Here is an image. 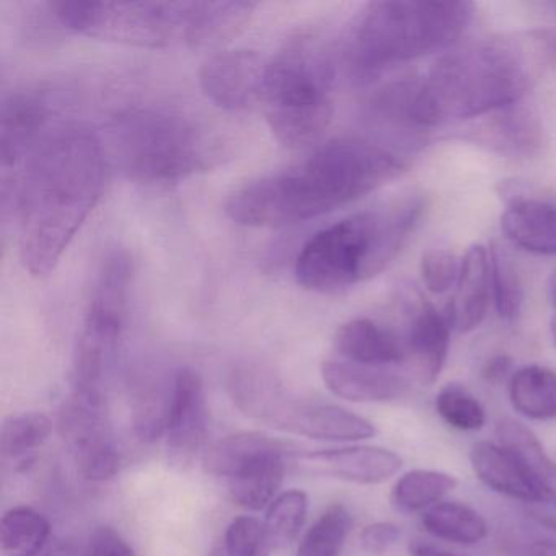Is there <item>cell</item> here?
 I'll return each mask as SVG.
<instances>
[{"label": "cell", "mask_w": 556, "mask_h": 556, "mask_svg": "<svg viewBox=\"0 0 556 556\" xmlns=\"http://www.w3.org/2000/svg\"><path fill=\"white\" fill-rule=\"evenodd\" d=\"M556 60L548 31H517L447 54L412 89L387 90L377 106L419 126L480 118L519 103Z\"/></svg>", "instance_id": "obj_1"}, {"label": "cell", "mask_w": 556, "mask_h": 556, "mask_svg": "<svg viewBox=\"0 0 556 556\" xmlns=\"http://www.w3.org/2000/svg\"><path fill=\"white\" fill-rule=\"evenodd\" d=\"M102 139L77 123L54 126L22 165L14 188L18 253L31 276L56 268L99 203L105 178Z\"/></svg>", "instance_id": "obj_2"}, {"label": "cell", "mask_w": 556, "mask_h": 556, "mask_svg": "<svg viewBox=\"0 0 556 556\" xmlns=\"http://www.w3.org/2000/svg\"><path fill=\"white\" fill-rule=\"evenodd\" d=\"M405 172L402 159L366 139H338L304 161L230 194L226 213L247 227H286L346 206Z\"/></svg>", "instance_id": "obj_3"}, {"label": "cell", "mask_w": 556, "mask_h": 556, "mask_svg": "<svg viewBox=\"0 0 556 556\" xmlns=\"http://www.w3.org/2000/svg\"><path fill=\"white\" fill-rule=\"evenodd\" d=\"M48 14L64 30L84 37L148 48L203 47L236 34L252 2H50Z\"/></svg>", "instance_id": "obj_4"}, {"label": "cell", "mask_w": 556, "mask_h": 556, "mask_svg": "<svg viewBox=\"0 0 556 556\" xmlns=\"http://www.w3.org/2000/svg\"><path fill=\"white\" fill-rule=\"evenodd\" d=\"M471 2L387 0L367 4L348 30L343 63L367 84L393 67L447 50L473 18Z\"/></svg>", "instance_id": "obj_5"}, {"label": "cell", "mask_w": 556, "mask_h": 556, "mask_svg": "<svg viewBox=\"0 0 556 556\" xmlns=\"http://www.w3.org/2000/svg\"><path fill=\"white\" fill-rule=\"evenodd\" d=\"M422 211L421 194L408 193L320 230L302 247L295 279L307 291L330 294L380 275L418 226Z\"/></svg>", "instance_id": "obj_6"}, {"label": "cell", "mask_w": 556, "mask_h": 556, "mask_svg": "<svg viewBox=\"0 0 556 556\" xmlns=\"http://www.w3.org/2000/svg\"><path fill=\"white\" fill-rule=\"evenodd\" d=\"M105 155L129 180L177 184L223 162L224 146L200 122L167 106H131L106 125Z\"/></svg>", "instance_id": "obj_7"}, {"label": "cell", "mask_w": 556, "mask_h": 556, "mask_svg": "<svg viewBox=\"0 0 556 556\" xmlns=\"http://www.w3.org/2000/svg\"><path fill=\"white\" fill-rule=\"evenodd\" d=\"M333 80L330 54L308 35L292 38L266 61L260 102L282 146L307 148L321 138L333 116Z\"/></svg>", "instance_id": "obj_8"}, {"label": "cell", "mask_w": 556, "mask_h": 556, "mask_svg": "<svg viewBox=\"0 0 556 556\" xmlns=\"http://www.w3.org/2000/svg\"><path fill=\"white\" fill-rule=\"evenodd\" d=\"M132 263L115 252L103 262L87 302L73 364V392L105 396L106 379L115 366L125 330Z\"/></svg>", "instance_id": "obj_9"}, {"label": "cell", "mask_w": 556, "mask_h": 556, "mask_svg": "<svg viewBox=\"0 0 556 556\" xmlns=\"http://www.w3.org/2000/svg\"><path fill=\"white\" fill-rule=\"evenodd\" d=\"M58 428L86 480L105 481L118 473L122 454L106 415L105 396L71 393Z\"/></svg>", "instance_id": "obj_10"}, {"label": "cell", "mask_w": 556, "mask_h": 556, "mask_svg": "<svg viewBox=\"0 0 556 556\" xmlns=\"http://www.w3.org/2000/svg\"><path fill=\"white\" fill-rule=\"evenodd\" d=\"M266 61L256 51L224 50L204 61L200 86L226 112H242L262 100Z\"/></svg>", "instance_id": "obj_11"}, {"label": "cell", "mask_w": 556, "mask_h": 556, "mask_svg": "<svg viewBox=\"0 0 556 556\" xmlns=\"http://www.w3.org/2000/svg\"><path fill=\"white\" fill-rule=\"evenodd\" d=\"M207 434V403L204 383L194 370L181 369L170 386L167 454L174 467L185 470L197 460Z\"/></svg>", "instance_id": "obj_12"}, {"label": "cell", "mask_w": 556, "mask_h": 556, "mask_svg": "<svg viewBox=\"0 0 556 556\" xmlns=\"http://www.w3.org/2000/svg\"><path fill=\"white\" fill-rule=\"evenodd\" d=\"M229 392L237 408L253 421L279 431H298L307 402L292 399L268 370L245 366L233 370Z\"/></svg>", "instance_id": "obj_13"}, {"label": "cell", "mask_w": 556, "mask_h": 556, "mask_svg": "<svg viewBox=\"0 0 556 556\" xmlns=\"http://www.w3.org/2000/svg\"><path fill=\"white\" fill-rule=\"evenodd\" d=\"M51 103L40 90H18L2 103L0 157L4 172L21 167L50 132Z\"/></svg>", "instance_id": "obj_14"}, {"label": "cell", "mask_w": 556, "mask_h": 556, "mask_svg": "<svg viewBox=\"0 0 556 556\" xmlns=\"http://www.w3.org/2000/svg\"><path fill=\"white\" fill-rule=\"evenodd\" d=\"M321 379L333 395L353 403L393 402L409 390V379L399 367L363 366L338 357L321 364Z\"/></svg>", "instance_id": "obj_15"}, {"label": "cell", "mask_w": 556, "mask_h": 556, "mask_svg": "<svg viewBox=\"0 0 556 556\" xmlns=\"http://www.w3.org/2000/svg\"><path fill=\"white\" fill-rule=\"evenodd\" d=\"M451 328L445 314H439L429 302L419 299L412 308L405 337L406 366L422 386L434 383L444 369L451 346Z\"/></svg>", "instance_id": "obj_16"}, {"label": "cell", "mask_w": 556, "mask_h": 556, "mask_svg": "<svg viewBox=\"0 0 556 556\" xmlns=\"http://www.w3.org/2000/svg\"><path fill=\"white\" fill-rule=\"evenodd\" d=\"M318 473L356 484H380L399 473L402 457L374 445L330 448L301 455Z\"/></svg>", "instance_id": "obj_17"}, {"label": "cell", "mask_w": 556, "mask_h": 556, "mask_svg": "<svg viewBox=\"0 0 556 556\" xmlns=\"http://www.w3.org/2000/svg\"><path fill=\"white\" fill-rule=\"evenodd\" d=\"M338 359L374 367H400L408 363L405 338L370 318H354L333 337Z\"/></svg>", "instance_id": "obj_18"}, {"label": "cell", "mask_w": 556, "mask_h": 556, "mask_svg": "<svg viewBox=\"0 0 556 556\" xmlns=\"http://www.w3.org/2000/svg\"><path fill=\"white\" fill-rule=\"evenodd\" d=\"M457 291L447 307L448 324L458 333H470L483 324L490 307L491 265L490 252L473 245L462 258Z\"/></svg>", "instance_id": "obj_19"}, {"label": "cell", "mask_w": 556, "mask_h": 556, "mask_svg": "<svg viewBox=\"0 0 556 556\" xmlns=\"http://www.w3.org/2000/svg\"><path fill=\"white\" fill-rule=\"evenodd\" d=\"M470 464L478 480L490 490L523 503H545L523 462L506 445L478 442L471 448Z\"/></svg>", "instance_id": "obj_20"}, {"label": "cell", "mask_w": 556, "mask_h": 556, "mask_svg": "<svg viewBox=\"0 0 556 556\" xmlns=\"http://www.w3.org/2000/svg\"><path fill=\"white\" fill-rule=\"evenodd\" d=\"M475 141L507 157H530L545 141L542 122L533 109L516 103L500 112L475 129Z\"/></svg>", "instance_id": "obj_21"}, {"label": "cell", "mask_w": 556, "mask_h": 556, "mask_svg": "<svg viewBox=\"0 0 556 556\" xmlns=\"http://www.w3.org/2000/svg\"><path fill=\"white\" fill-rule=\"evenodd\" d=\"M501 229L514 245L533 255H556V206L520 198L501 217Z\"/></svg>", "instance_id": "obj_22"}, {"label": "cell", "mask_w": 556, "mask_h": 556, "mask_svg": "<svg viewBox=\"0 0 556 556\" xmlns=\"http://www.w3.org/2000/svg\"><path fill=\"white\" fill-rule=\"evenodd\" d=\"M295 454V451L268 452L247 462L227 480L233 503L249 510L268 507L278 497L285 480L286 460Z\"/></svg>", "instance_id": "obj_23"}, {"label": "cell", "mask_w": 556, "mask_h": 556, "mask_svg": "<svg viewBox=\"0 0 556 556\" xmlns=\"http://www.w3.org/2000/svg\"><path fill=\"white\" fill-rule=\"evenodd\" d=\"M509 402L523 418L549 421L556 418V372L543 366L517 369L509 379Z\"/></svg>", "instance_id": "obj_24"}, {"label": "cell", "mask_w": 556, "mask_h": 556, "mask_svg": "<svg viewBox=\"0 0 556 556\" xmlns=\"http://www.w3.org/2000/svg\"><path fill=\"white\" fill-rule=\"evenodd\" d=\"M298 434L318 441L357 442L372 439L377 428L369 419L341 406L308 403Z\"/></svg>", "instance_id": "obj_25"}, {"label": "cell", "mask_w": 556, "mask_h": 556, "mask_svg": "<svg viewBox=\"0 0 556 556\" xmlns=\"http://www.w3.org/2000/svg\"><path fill=\"white\" fill-rule=\"evenodd\" d=\"M298 451L291 442L262 434V432H237L220 439L204 454V470L217 478L229 480L247 462L268 452Z\"/></svg>", "instance_id": "obj_26"}, {"label": "cell", "mask_w": 556, "mask_h": 556, "mask_svg": "<svg viewBox=\"0 0 556 556\" xmlns=\"http://www.w3.org/2000/svg\"><path fill=\"white\" fill-rule=\"evenodd\" d=\"M501 444L514 452L526 465L545 503L556 506V462L546 454L536 435L522 422L506 419L497 426Z\"/></svg>", "instance_id": "obj_27"}, {"label": "cell", "mask_w": 556, "mask_h": 556, "mask_svg": "<svg viewBox=\"0 0 556 556\" xmlns=\"http://www.w3.org/2000/svg\"><path fill=\"white\" fill-rule=\"evenodd\" d=\"M426 532L457 545H475L488 535V523L478 510L457 501H442L422 513Z\"/></svg>", "instance_id": "obj_28"}, {"label": "cell", "mask_w": 556, "mask_h": 556, "mask_svg": "<svg viewBox=\"0 0 556 556\" xmlns=\"http://www.w3.org/2000/svg\"><path fill=\"white\" fill-rule=\"evenodd\" d=\"M454 475L439 470L408 471L393 486L390 501L402 514L426 513L438 503H442L448 493L457 488Z\"/></svg>", "instance_id": "obj_29"}, {"label": "cell", "mask_w": 556, "mask_h": 556, "mask_svg": "<svg viewBox=\"0 0 556 556\" xmlns=\"http://www.w3.org/2000/svg\"><path fill=\"white\" fill-rule=\"evenodd\" d=\"M51 539L50 520L34 507H12L2 517L0 543L5 556H37Z\"/></svg>", "instance_id": "obj_30"}, {"label": "cell", "mask_w": 556, "mask_h": 556, "mask_svg": "<svg viewBox=\"0 0 556 556\" xmlns=\"http://www.w3.org/2000/svg\"><path fill=\"white\" fill-rule=\"evenodd\" d=\"M51 432L53 422L43 413L11 416L0 431V454L4 460L24 464L50 439Z\"/></svg>", "instance_id": "obj_31"}, {"label": "cell", "mask_w": 556, "mask_h": 556, "mask_svg": "<svg viewBox=\"0 0 556 556\" xmlns=\"http://www.w3.org/2000/svg\"><path fill=\"white\" fill-rule=\"evenodd\" d=\"M353 517L343 504H333L302 536L298 556H340L350 535Z\"/></svg>", "instance_id": "obj_32"}, {"label": "cell", "mask_w": 556, "mask_h": 556, "mask_svg": "<svg viewBox=\"0 0 556 556\" xmlns=\"http://www.w3.org/2000/svg\"><path fill=\"white\" fill-rule=\"evenodd\" d=\"M308 513V497L304 491L289 490L278 494L266 510L265 526L271 548H282L298 539Z\"/></svg>", "instance_id": "obj_33"}, {"label": "cell", "mask_w": 556, "mask_h": 556, "mask_svg": "<svg viewBox=\"0 0 556 556\" xmlns=\"http://www.w3.org/2000/svg\"><path fill=\"white\" fill-rule=\"evenodd\" d=\"M491 294L497 314L504 320H514L520 314L523 289L513 262L501 247L490 249Z\"/></svg>", "instance_id": "obj_34"}, {"label": "cell", "mask_w": 556, "mask_h": 556, "mask_svg": "<svg viewBox=\"0 0 556 556\" xmlns=\"http://www.w3.org/2000/svg\"><path fill=\"white\" fill-rule=\"evenodd\" d=\"M435 412L457 431H480L486 422L483 405L458 383L445 386L435 396Z\"/></svg>", "instance_id": "obj_35"}, {"label": "cell", "mask_w": 556, "mask_h": 556, "mask_svg": "<svg viewBox=\"0 0 556 556\" xmlns=\"http://www.w3.org/2000/svg\"><path fill=\"white\" fill-rule=\"evenodd\" d=\"M220 546L227 556H269L273 549L262 520L250 516L230 522Z\"/></svg>", "instance_id": "obj_36"}, {"label": "cell", "mask_w": 556, "mask_h": 556, "mask_svg": "<svg viewBox=\"0 0 556 556\" xmlns=\"http://www.w3.org/2000/svg\"><path fill=\"white\" fill-rule=\"evenodd\" d=\"M170 412V389L165 392H149L135 406V431L142 442H154L167 431Z\"/></svg>", "instance_id": "obj_37"}, {"label": "cell", "mask_w": 556, "mask_h": 556, "mask_svg": "<svg viewBox=\"0 0 556 556\" xmlns=\"http://www.w3.org/2000/svg\"><path fill=\"white\" fill-rule=\"evenodd\" d=\"M460 268L462 260L447 249L426 250L419 262L422 281L434 294H444L457 286Z\"/></svg>", "instance_id": "obj_38"}, {"label": "cell", "mask_w": 556, "mask_h": 556, "mask_svg": "<svg viewBox=\"0 0 556 556\" xmlns=\"http://www.w3.org/2000/svg\"><path fill=\"white\" fill-rule=\"evenodd\" d=\"M402 539V529L393 522H374L364 527L359 535L361 546L370 555H383Z\"/></svg>", "instance_id": "obj_39"}, {"label": "cell", "mask_w": 556, "mask_h": 556, "mask_svg": "<svg viewBox=\"0 0 556 556\" xmlns=\"http://www.w3.org/2000/svg\"><path fill=\"white\" fill-rule=\"evenodd\" d=\"M86 556H138V553L112 527H100L87 540Z\"/></svg>", "instance_id": "obj_40"}, {"label": "cell", "mask_w": 556, "mask_h": 556, "mask_svg": "<svg viewBox=\"0 0 556 556\" xmlns=\"http://www.w3.org/2000/svg\"><path fill=\"white\" fill-rule=\"evenodd\" d=\"M37 556H86V545L53 536Z\"/></svg>", "instance_id": "obj_41"}, {"label": "cell", "mask_w": 556, "mask_h": 556, "mask_svg": "<svg viewBox=\"0 0 556 556\" xmlns=\"http://www.w3.org/2000/svg\"><path fill=\"white\" fill-rule=\"evenodd\" d=\"M510 369H513V361H510V357L501 354V356H494L488 361L483 369V377L488 382L500 383L501 380L509 376Z\"/></svg>", "instance_id": "obj_42"}, {"label": "cell", "mask_w": 556, "mask_h": 556, "mask_svg": "<svg viewBox=\"0 0 556 556\" xmlns=\"http://www.w3.org/2000/svg\"><path fill=\"white\" fill-rule=\"evenodd\" d=\"M408 549L412 556H464L448 552V549L441 548V546L432 545V543L421 542V540L409 543Z\"/></svg>", "instance_id": "obj_43"}, {"label": "cell", "mask_w": 556, "mask_h": 556, "mask_svg": "<svg viewBox=\"0 0 556 556\" xmlns=\"http://www.w3.org/2000/svg\"><path fill=\"white\" fill-rule=\"evenodd\" d=\"M548 295L553 307L556 308V269L552 273V276H549L548 279Z\"/></svg>", "instance_id": "obj_44"}, {"label": "cell", "mask_w": 556, "mask_h": 556, "mask_svg": "<svg viewBox=\"0 0 556 556\" xmlns=\"http://www.w3.org/2000/svg\"><path fill=\"white\" fill-rule=\"evenodd\" d=\"M549 331H552V338L556 344V315L552 318V324H549Z\"/></svg>", "instance_id": "obj_45"}, {"label": "cell", "mask_w": 556, "mask_h": 556, "mask_svg": "<svg viewBox=\"0 0 556 556\" xmlns=\"http://www.w3.org/2000/svg\"><path fill=\"white\" fill-rule=\"evenodd\" d=\"M210 556H227L226 552H224L223 546H216V548L211 552Z\"/></svg>", "instance_id": "obj_46"}]
</instances>
